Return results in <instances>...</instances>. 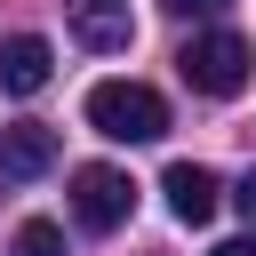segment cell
I'll use <instances>...</instances> for the list:
<instances>
[{"instance_id":"52a82bcc","label":"cell","mask_w":256,"mask_h":256,"mask_svg":"<svg viewBox=\"0 0 256 256\" xmlns=\"http://www.w3.org/2000/svg\"><path fill=\"white\" fill-rule=\"evenodd\" d=\"M160 192H168V208H176L184 224H208V216H216V200H224L216 168H200V160H176V168L160 176Z\"/></svg>"},{"instance_id":"ba28073f","label":"cell","mask_w":256,"mask_h":256,"mask_svg":"<svg viewBox=\"0 0 256 256\" xmlns=\"http://www.w3.org/2000/svg\"><path fill=\"white\" fill-rule=\"evenodd\" d=\"M8 256H64V232H56L48 216H32V224H16V240H8Z\"/></svg>"},{"instance_id":"7a4b0ae2","label":"cell","mask_w":256,"mask_h":256,"mask_svg":"<svg viewBox=\"0 0 256 256\" xmlns=\"http://www.w3.org/2000/svg\"><path fill=\"white\" fill-rule=\"evenodd\" d=\"M176 72H184L192 96H240L248 72H256V48H248L240 32H200V40L176 48Z\"/></svg>"},{"instance_id":"5b68a950","label":"cell","mask_w":256,"mask_h":256,"mask_svg":"<svg viewBox=\"0 0 256 256\" xmlns=\"http://www.w3.org/2000/svg\"><path fill=\"white\" fill-rule=\"evenodd\" d=\"M72 8V32H80V48H96V56H120L128 40H136V16H128V0H64Z\"/></svg>"},{"instance_id":"30bf717a","label":"cell","mask_w":256,"mask_h":256,"mask_svg":"<svg viewBox=\"0 0 256 256\" xmlns=\"http://www.w3.org/2000/svg\"><path fill=\"white\" fill-rule=\"evenodd\" d=\"M232 200H240V216H248V232H256V176H240V192H232Z\"/></svg>"},{"instance_id":"9c48e42d","label":"cell","mask_w":256,"mask_h":256,"mask_svg":"<svg viewBox=\"0 0 256 256\" xmlns=\"http://www.w3.org/2000/svg\"><path fill=\"white\" fill-rule=\"evenodd\" d=\"M160 8H168V16H216L224 0H160Z\"/></svg>"},{"instance_id":"277c9868","label":"cell","mask_w":256,"mask_h":256,"mask_svg":"<svg viewBox=\"0 0 256 256\" xmlns=\"http://www.w3.org/2000/svg\"><path fill=\"white\" fill-rule=\"evenodd\" d=\"M48 168H56V128H40V120L0 128V184H32Z\"/></svg>"},{"instance_id":"8fae6325","label":"cell","mask_w":256,"mask_h":256,"mask_svg":"<svg viewBox=\"0 0 256 256\" xmlns=\"http://www.w3.org/2000/svg\"><path fill=\"white\" fill-rule=\"evenodd\" d=\"M208 256H256V232H240V240H224V248H208Z\"/></svg>"},{"instance_id":"6da1fadb","label":"cell","mask_w":256,"mask_h":256,"mask_svg":"<svg viewBox=\"0 0 256 256\" xmlns=\"http://www.w3.org/2000/svg\"><path fill=\"white\" fill-rule=\"evenodd\" d=\"M88 128L112 136V144H160L168 136V104L144 80H96L88 88Z\"/></svg>"},{"instance_id":"8992f818","label":"cell","mask_w":256,"mask_h":256,"mask_svg":"<svg viewBox=\"0 0 256 256\" xmlns=\"http://www.w3.org/2000/svg\"><path fill=\"white\" fill-rule=\"evenodd\" d=\"M48 72H56V48H48L40 32L0 40V88H8V96H40V88H48Z\"/></svg>"},{"instance_id":"3957f363","label":"cell","mask_w":256,"mask_h":256,"mask_svg":"<svg viewBox=\"0 0 256 256\" xmlns=\"http://www.w3.org/2000/svg\"><path fill=\"white\" fill-rule=\"evenodd\" d=\"M128 208H136V184H128L120 168H104V160L72 168V216H80L88 232H120Z\"/></svg>"}]
</instances>
